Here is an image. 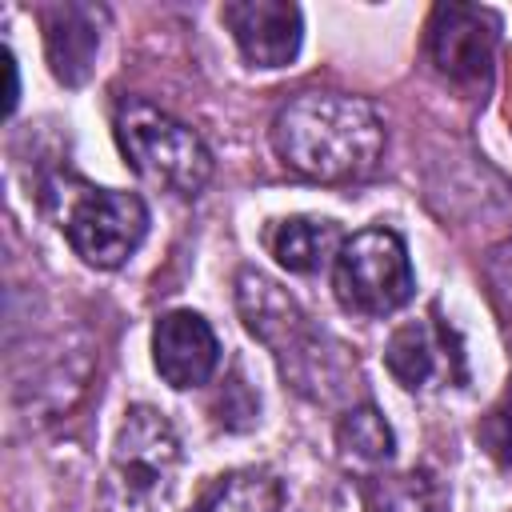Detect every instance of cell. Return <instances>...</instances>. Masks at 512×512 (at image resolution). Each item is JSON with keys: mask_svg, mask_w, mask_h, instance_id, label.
<instances>
[{"mask_svg": "<svg viewBox=\"0 0 512 512\" xmlns=\"http://www.w3.org/2000/svg\"><path fill=\"white\" fill-rule=\"evenodd\" d=\"M280 500V480L268 468H232L196 496L192 512H280Z\"/></svg>", "mask_w": 512, "mask_h": 512, "instance_id": "4fadbf2b", "label": "cell"}, {"mask_svg": "<svg viewBox=\"0 0 512 512\" xmlns=\"http://www.w3.org/2000/svg\"><path fill=\"white\" fill-rule=\"evenodd\" d=\"M180 464V440L164 412L136 404L124 412V424L112 444V492L128 508H148Z\"/></svg>", "mask_w": 512, "mask_h": 512, "instance_id": "8992f818", "label": "cell"}, {"mask_svg": "<svg viewBox=\"0 0 512 512\" xmlns=\"http://www.w3.org/2000/svg\"><path fill=\"white\" fill-rule=\"evenodd\" d=\"M336 300L356 316H388L412 300L416 276L404 240L392 228H364L348 236L332 268Z\"/></svg>", "mask_w": 512, "mask_h": 512, "instance_id": "277c9868", "label": "cell"}, {"mask_svg": "<svg viewBox=\"0 0 512 512\" xmlns=\"http://www.w3.org/2000/svg\"><path fill=\"white\" fill-rule=\"evenodd\" d=\"M268 252L288 272H320L340 252V228L324 216H288L268 228Z\"/></svg>", "mask_w": 512, "mask_h": 512, "instance_id": "7c38bea8", "label": "cell"}, {"mask_svg": "<svg viewBox=\"0 0 512 512\" xmlns=\"http://www.w3.org/2000/svg\"><path fill=\"white\" fill-rule=\"evenodd\" d=\"M476 440L484 444V452H488L496 464L512 468V380H508V388L500 392V400L488 408V416L480 420Z\"/></svg>", "mask_w": 512, "mask_h": 512, "instance_id": "2e32d148", "label": "cell"}, {"mask_svg": "<svg viewBox=\"0 0 512 512\" xmlns=\"http://www.w3.org/2000/svg\"><path fill=\"white\" fill-rule=\"evenodd\" d=\"M4 76H8V100H4V116H12L16 100H20V72H16V56L4 48Z\"/></svg>", "mask_w": 512, "mask_h": 512, "instance_id": "d6986e66", "label": "cell"}, {"mask_svg": "<svg viewBox=\"0 0 512 512\" xmlns=\"http://www.w3.org/2000/svg\"><path fill=\"white\" fill-rule=\"evenodd\" d=\"M240 396H252V392H248V384H244L240 372H236V380L224 384V392H220V400H216V424H224V428H248V424L256 420L260 404H240Z\"/></svg>", "mask_w": 512, "mask_h": 512, "instance_id": "e0dca14e", "label": "cell"}, {"mask_svg": "<svg viewBox=\"0 0 512 512\" xmlns=\"http://www.w3.org/2000/svg\"><path fill=\"white\" fill-rule=\"evenodd\" d=\"M484 276H488L492 296H496V304L504 308V316H512V240H504V244H496V248L488 252Z\"/></svg>", "mask_w": 512, "mask_h": 512, "instance_id": "ac0fdd59", "label": "cell"}, {"mask_svg": "<svg viewBox=\"0 0 512 512\" xmlns=\"http://www.w3.org/2000/svg\"><path fill=\"white\" fill-rule=\"evenodd\" d=\"M112 124L120 152L132 160V168L144 180L172 188L180 196H196L212 180V152L204 148V140L176 116L160 112L156 104L124 96L116 104Z\"/></svg>", "mask_w": 512, "mask_h": 512, "instance_id": "3957f363", "label": "cell"}, {"mask_svg": "<svg viewBox=\"0 0 512 512\" xmlns=\"http://www.w3.org/2000/svg\"><path fill=\"white\" fill-rule=\"evenodd\" d=\"M104 20H108V12L96 4H52L40 12L44 52H48L52 76L64 88H80L92 76Z\"/></svg>", "mask_w": 512, "mask_h": 512, "instance_id": "8fae6325", "label": "cell"}, {"mask_svg": "<svg viewBox=\"0 0 512 512\" xmlns=\"http://www.w3.org/2000/svg\"><path fill=\"white\" fill-rule=\"evenodd\" d=\"M276 156L320 184L360 180L380 164L384 124L376 108L348 92H300L272 120Z\"/></svg>", "mask_w": 512, "mask_h": 512, "instance_id": "6da1fadb", "label": "cell"}, {"mask_svg": "<svg viewBox=\"0 0 512 512\" xmlns=\"http://www.w3.org/2000/svg\"><path fill=\"white\" fill-rule=\"evenodd\" d=\"M60 228L84 264L120 268L140 248V240L148 232V204L136 192L80 188L68 200Z\"/></svg>", "mask_w": 512, "mask_h": 512, "instance_id": "5b68a950", "label": "cell"}, {"mask_svg": "<svg viewBox=\"0 0 512 512\" xmlns=\"http://www.w3.org/2000/svg\"><path fill=\"white\" fill-rule=\"evenodd\" d=\"M496 16L468 4H436L428 20V60L452 84H480L492 68Z\"/></svg>", "mask_w": 512, "mask_h": 512, "instance_id": "ba28073f", "label": "cell"}, {"mask_svg": "<svg viewBox=\"0 0 512 512\" xmlns=\"http://www.w3.org/2000/svg\"><path fill=\"white\" fill-rule=\"evenodd\" d=\"M364 512H436V492L420 472L376 476L368 488Z\"/></svg>", "mask_w": 512, "mask_h": 512, "instance_id": "9a60e30c", "label": "cell"}, {"mask_svg": "<svg viewBox=\"0 0 512 512\" xmlns=\"http://www.w3.org/2000/svg\"><path fill=\"white\" fill-rule=\"evenodd\" d=\"M336 444H340V452H344L348 460L368 464V468L388 464V460H392V448H396L392 428H388V420L380 416L376 404H356V408H348V412L340 416Z\"/></svg>", "mask_w": 512, "mask_h": 512, "instance_id": "5bb4252c", "label": "cell"}, {"mask_svg": "<svg viewBox=\"0 0 512 512\" xmlns=\"http://www.w3.org/2000/svg\"><path fill=\"white\" fill-rule=\"evenodd\" d=\"M220 20L252 68H284L300 52L304 20L288 0H232L220 8Z\"/></svg>", "mask_w": 512, "mask_h": 512, "instance_id": "9c48e42d", "label": "cell"}, {"mask_svg": "<svg viewBox=\"0 0 512 512\" xmlns=\"http://www.w3.org/2000/svg\"><path fill=\"white\" fill-rule=\"evenodd\" d=\"M384 368L408 392L464 384V376H468L464 348L440 316H420V320L400 324L384 348Z\"/></svg>", "mask_w": 512, "mask_h": 512, "instance_id": "52a82bcc", "label": "cell"}, {"mask_svg": "<svg viewBox=\"0 0 512 512\" xmlns=\"http://www.w3.org/2000/svg\"><path fill=\"white\" fill-rule=\"evenodd\" d=\"M152 360L168 388H196L220 364V340L200 312H164L152 328Z\"/></svg>", "mask_w": 512, "mask_h": 512, "instance_id": "30bf717a", "label": "cell"}, {"mask_svg": "<svg viewBox=\"0 0 512 512\" xmlns=\"http://www.w3.org/2000/svg\"><path fill=\"white\" fill-rule=\"evenodd\" d=\"M236 304H240L248 332L276 352L280 372L292 380V388L324 400L320 384L336 380V364H344V356H336V352L324 356V336L308 324V316L296 308V300L276 280L244 268L236 276Z\"/></svg>", "mask_w": 512, "mask_h": 512, "instance_id": "7a4b0ae2", "label": "cell"}]
</instances>
